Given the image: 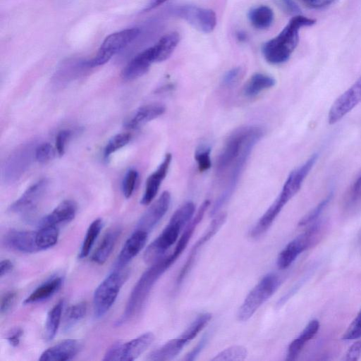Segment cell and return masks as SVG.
<instances>
[{
  "mask_svg": "<svg viewBox=\"0 0 361 361\" xmlns=\"http://www.w3.org/2000/svg\"><path fill=\"white\" fill-rule=\"evenodd\" d=\"M361 356V337L349 348L345 353V361H356Z\"/></svg>",
  "mask_w": 361,
  "mask_h": 361,
  "instance_id": "obj_49",
  "label": "cell"
},
{
  "mask_svg": "<svg viewBox=\"0 0 361 361\" xmlns=\"http://www.w3.org/2000/svg\"><path fill=\"white\" fill-rule=\"evenodd\" d=\"M187 343L188 342L180 336L151 352L147 360L152 361L171 360L180 353Z\"/></svg>",
  "mask_w": 361,
  "mask_h": 361,
  "instance_id": "obj_30",
  "label": "cell"
},
{
  "mask_svg": "<svg viewBox=\"0 0 361 361\" xmlns=\"http://www.w3.org/2000/svg\"><path fill=\"white\" fill-rule=\"evenodd\" d=\"M361 191V174L355 182L353 187V193L356 195Z\"/></svg>",
  "mask_w": 361,
  "mask_h": 361,
  "instance_id": "obj_56",
  "label": "cell"
},
{
  "mask_svg": "<svg viewBox=\"0 0 361 361\" xmlns=\"http://www.w3.org/2000/svg\"><path fill=\"white\" fill-rule=\"evenodd\" d=\"M244 69L240 67H235L228 71L222 79V84L224 87H231L236 85L244 75Z\"/></svg>",
  "mask_w": 361,
  "mask_h": 361,
  "instance_id": "obj_44",
  "label": "cell"
},
{
  "mask_svg": "<svg viewBox=\"0 0 361 361\" xmlns=\"http://www.w3.org/2000/svg\"><path fill=\"white\" fill-rule=\"evenodd\" d=\"M262 128L258 126H250L235 129L228 136L217 159L216 173L221 174L232 166L249 139Z\"/></svg>",
  "mask_w": 361,
  "mask_h": 361,
  "instance_id": "obj_7",
  "label": "cell"
},
{
  "mask_svg": "<svg viewBox=\"0 0 361 361\" xmlns=\"http://www.w3.org/2000/svg\"><path fill=\"white\" fill-rule=\"evenodd\" d=\"M166 1L167 0H149V3L147 4V5L146 6L143 11L145 12L149 11L152 9L158 7Z\"/></svg>",
  "mask_w": 361,
  "mask_h": 361,
  "instance_id": "obj_54",
  "label": "cell"
},
{
  "mask_svg": "<svg viewBox=\"0 0 361 361\" xmlns=\"http://www.w3.org/2000/svg\"><path fill=\"white\" fill-rule=\"evenodd\" d=\"M211 319L212 314L210 313H203L198 315L180 336L188 343L190 342L207 325Z\"/></svg>",
  "mask_w": 361,
  "mask_h": 361,
  "instance_id": "obj_36",
  "label": "cell"
},
{
  "mask_svg": "<svg viewBox=\"0 0 361 361\" xmlns=\"http://www.w3.org/2000/svg\"><path fill=\"white\" fill-rule=\"evenodd\" d=\"M4 245L22 253L39 251L36 242V231L11 229L4 237Z\"/></svg>",
  "mask_w": 361,
  "mask_h": 361,
  "instance_id": "obj_17",
  "label": "cell"
},
{
  "mask_svg": "<svg viewBox=\"0 0 361 361\" xmlns=\"http://www.w3.org/2000/svg\"><path fill=\"white\" fill-rule=\"evenodd\" d=\"M63 279L60 276H55L50 278L40 286L37 287L25 300L23 304L29 305L44 301L56 292H58L63 284Z\"/></svg>",
  "mask_w": 361,
  "mask_h": 361,
  "instance_id": "obj_27",
  "label": "cell"
},
{
  "mask_svg": "<svg viewBox=\"0 0 361 361\" xmlns=\"http://www.w3.org/2000/svg\"><path fill=\"white\" fill-rule=\"evenodd\" d=\"M13 268V264L11 260L8 259L1 260L0 263V276L2 277L9 273Z\"/></svg>",
  "mask_w": 361,
  "mask_h": 361,
  "instance_id": "obj_53",
  "label": "cell"
},
{
  "mask_svg": "<svg viewBox=\"0 0 361 361\" xmlns=\"http://www.w3.org/2000/svg\"><path fill=\"white\" fill-rule=\"evenodd\" d=\"M210 154L211 148L208 146H202L195 151V159L200 172H204L211 168Z\"/></svg>",
  "mask_w": 361,
  "mask_h": 361,
  "instance_id": "obj_41",
  "label": "cell"
},
{
  "mask_svg": "<svg viewBox=\"0 0 361 361\" xmlns=\"http://www.w3.org/2000/svg\"><path fill=\"white\" fill-rule=\"evenodd\" d=\"M210 204V201L207 200H205L199 208L195 216L193 217L192 220H190V223L188 224L185 230L180 238L178 243L173 252V253L169 256V259L171 262L173 264L174 262L178 258L182 252L186 247L191 236L192 235L195 229L196 228L198 224L202 221L203 216L204 215L205 212L208 209Z\"/></svg>",
  "mask_w": 361,
  "mask_h": 361,
  "instance_id": "obj_25",
  "label": "cell"
},
{
  "mask_svg": "<svg viewBox=\"0 0 361 361\" xmlns=\"http://www.w3.org/2000/svg\"><path fill=\"white\" fill-rule=\"evenodd\" d=\"M180 39L178 32H172L162 36L151 47L154 62H161L168 59L172 54Z\"/></svg>",
  "mask_w": 361,
  "mask_h": 361,
  "instance_id": "obj_29",
  "label": "cell"
},
{
  "mask_svg": "<svg viewBox=\"0 0 361 361\" xmlns=\"http://www.w3.org/2000/svg\"><path fill=\"white\" fill-rule=\"evenodd\" d=\"M47 181L41 179L30 186L22 195L9 207V211L14 214L27 216L37 207L47 188Z\"/></svg>",
  "mask_w": 361,
  "mask_h": 361,
  "instance_id": "obj_14",
  "label": "cell"
},
{
  "mask_svg": "<svg viewBox=\"0 0 361 361\" xmlns=\"http://www.w3.org/2000/svg\"><path fill=\"white\" fill-rule=\"evenodd\" d=\"M317 154H314L301 166L288 175L277 198L286 204L300 190L303 181L317 161Z\"/></svg>",
  "mask_w": 361,
  "mask_h": 361,
  "instance_id": "obj_13",
  "label": "cell"
},
{
  "mask_svg": "<svg viewBox=\"0 0 361 361\" xmlns=\"http://www.w3.org/2000/svg\"><path fill=\"white\" fill-rule=\"evenodd\" d=\"M264 130L262 128L253 135L244 146L241 153L233 164V168L226 187L218 199H216L211 209V216L215 215L231 197L250 152L255 145L264 136Z\"/></svg>",
  "mask_w": 361,
  "mask_h": 361,
  "instance_id": "obj_9",
  "label": "cell"
},
{
  "mask_svg": "<svg viewBox=\"0 0 361 361\" xmlns=\"http://www.w3.org/2000/svg\"><path fill=\"white\" fill-rule=\"evenodd\" d=\"M154 63L151 47L134 56L121 71L125 80H133L145 75Z\"/></svg>",
  "mask_w": 361,
  "mask_h": 361,
  "instance_id": "obj_21",
  "label": "cell"
},
{
  "mask_svg": "<svg viewBox=\"0 0 361 361\" xmlns=\"http://www.w3.org/2000/svg\"><path fill=\"white\" fill-rule=\"evenodd\" d=\"M59 235V227L56 226H40L36 231V242L39 250L49 249L55 245Z\"/></svg>",
  "mask_w": 361,
  "mask_h": 361,
  "instance_id": "obj_34",
  "label": "cell"
},
{
  "mask_svg": "<svg viewBox=\"0 0 361 361\" xmlns=\"http://www.w3.org/2000/svg\"><path fill=\"white\" fill-rule=\"evenodd\" d=\"M281 1L290 12L295 13L298 11L297 5L292 0H281Z\"/></svg>",
  "mask_w": 361,
  "mask_h": 361,
  "instance_id": "obj_55",
  "label": "cell"
},
{
  "mask_svg": "<svg viewBox=\"0 0 361 361\" xmlns=\"http://www.w3.org/2000/svg\"><path fill=\"white\" fill-rule=\"evenodd\" d=\"M237 36H238V39L240 41H245L246 39V35L245 33H242L240 32L237 34Z\"/></svg>",
  "mask_w": 361,
  "mask_h": 361,
  "instance_id": "obj_57",
  "label": "cell"
},
{
  "mask_svg": "<svg viewBox=\"0 0 361 361\" xmlns=\"http://www.w3.org/2000/svg\"><path fill=\"white\" fill-rule=\"evenodd\" d=\"M171 159V154H166L158 168L148 177L146 181L145 190L140 201L142 204H149L157 195L161 182L168 173Z\"/></svg>",
  "mask_w": 361,
  "mask_h": 361,
  "instance_id": "obj_20",
  "label": "cell"
},
{
  "mask_svg": "<svg viewBox=\"0 0 361 361\" xmlns=\"http://www.w3.org/2000/svg\"><path fill=\"white\" fill-rule=\"evenodd\" d=\"M128 277V271L114 269L97 286L93 296L94 314L102 317L115 302L123 283Z\"/></svg>",
  "mask_w": 361,
  "mask_h": 361,
  "instance_id": "obj_4",
  "label": "cell"
},
{
  "mask_svg": "<svg viewBox=\"0 0 361 361\" xmlns=\"http://www.w3.org/2000/svg\"><path fill=\"white\" fill-rule=\"evenodd\" d=\"M174 13L194 28L205 34L212 32L216 25V16L212 9L188 5L175 8Z\"/></svg>",
  "mask_w": 361,
  "mask_h": 361,
  "instance_id": "obj_10",
  "label": "cell"
},
{
  "mask_svg": "<svg viewBox=\"0 0 361 361\" xmlns=\"http://www.w3.org/2000/svg\"><path fill=\"white\" fill-rule=\"evenodd\" d=\"M23 334V331L20 328H14L7 333L6 339L11 346L16 347L20 343Z\"/></svg>",
  "mask_w": 361,
  "mask_h": 361,
  "instance_id": "obj_51",
  "label": "cell"
},
{
  "mask_svg": "<svg viewBox=\"0 0 361 361\" xmlns=\"http://www.w3.org/2000/svg\"><path fill=\"white\" fill-rule=\"evenodd\" d=\"M102 227L103 221L102 219L99 218L94 219L90 224L85 233L79 252V257L80 259L85 258L89 255L95 240L102 229Z\"/></svg>",
  "mask_w": 361,
  "mask_h": 361,
  "instance_id": "obj_35",
  "label": "cell"
},
{
  "mask_svg": "<svg viewBox=\"0 0 361 361\" xmlns=\"http://www.w3.org/2000/svg\"><path fill=\"white\" fill-rule=\"evenodd\" d=\"M137 178L138 173L136 170L131 169L126 172L122 183V190L126 198L132 196Z\"/></svg>",
  "mask_w": 361,
  "mask_h": 361,
  "instance_id": "obj_42",
  "label": "cell"
},
{
  "mask_svg": "<svg viewBox=\"0 0 361 361\" xmlns=\"http://www.w3.org/2000/svg\"><path fill=\"white\" fill-rule=\"evenodd\" d=\"M280 279L275 274H268L253 288L240 305L237 317L246 322L277 290Z\"/></svg>",
  "mask_w": 361,
  "mask_h": 361,
  "instance_id": "obj_6",
  "label": "cell"
},
{
  "mask_svg": "<svg viewBox=\"0 0 361 361\" xmlns=\"http://www.w3.org/2000/svg\"><path fill=\"white\" fill-rule=\"evenodd\" d=\"M54 156L55 151L49 143H42L36 147L35 159L38 162L45 164L53 159Z\"/></svg>",
  "mask_w": 361,
  "mask_h": 361,
  "instance_id": "obj_43",
  "label": "cell"
},
{
  "mask_svg": "<svg viewBox=\"0 0 361 361\" xmlns=\"http://www.w3.org/2000/svg\"><path fill=\"white\" fill-rule=\"evenodd\" d=\"M332 197V193L329 194L314 208L304 216L298 223L299 226H306L315 221L324 210Z\"/></svg>",
  "mask_w": 361,
  "mask_h": 361,
  "instance_id": "obj_40",
  "label": "cell"
},
{
  "mask_svg": "<svg viewBox=\"0 0 361 361\" xmlns=\"http://www.w3.org/2000/svg\"><path fill=\"white\" fill-rule=\"evenodd\" d=\"M35 149L33 143H27L10 155L4 167L5 181L13 183L21 177L35 158Z\"/></svg>",
  "mask_w": 361,
  "mask_h": 361,
  "instance_id": "obj_11",
  "label": "cell"
},
{
  "mask_svg": "<svg viewBox=\"0 0 361 361\" xmlns=\"http://www.w3.org/2000/svg\"><path fill=\"white\" fill-rule=\"evenodd\" d=\"M326 231L323 222H317L291 240L279 253L276 264L280 269L288 268L302 252L318 243Z\"/></svg>",
  "mask_w": 361,
  "mask_h": 361,
  "instance_id": "obj_5",
  "label": "cell"
},
{
  "mask_svg": "<svg viewBox=\"0 0 361 361\" xmlns=\"http://www.w3.org/2000/svg\"><path fill=\"white\" fill-rule=\"evenodd\" d=\"M147 233L135 229L123 245L115 264V269H123L144 247Z\"/></svg>",
  "mask_w": 361,
  "mask_h": 361,
  "instance_id": "obj_19",
  "label": "cell"
},
{
  "mask_svg": "<svg viewBox=\"0 0 361 361\" xmlns=\"http://www.w3.org/2000/svg\"><path fill=\"white\" fill-rule=\"evenodd\" d=\"M138 27H132L114 32L107 36L102 44L95 56L87 61L89 68L102 66L108 62L116 54L121 51L140 35Z\"/></svg>",
  "mask_w": 361,
  "mask_h": 361,
  "instance_id": "obj_8",
  "label": "cell"
},
{
  "mask_svg": "<svg viewBox=\"0 0 361 361\" xmlns=\"http://www.w3.org/2000/svg\"><path fill=\"white\" fill-rule=\"evenodd\" d=\"M208 338L209 336L207 334L201 338V340L197 343L195 347H194V348L185 355L184 360L187 361L195 360L197 355L201 352V350L207 344Z\"/></svg>",
  "mask_w": 361,
  "mask_h": 361,
  "instance_id": "obj_50",
  "label": "cell"
},
{
  "mask_svg": "<svg viewBox=\"0 0 361 361\" xmlns=\"http://www.w3.org/2000/svg\"><path fill=\"white\" fill-rule=\"evenodd\" d=\"M86 311L85 302H80L69 307L65 314V328L68 329L80 322L85 317Z\"/></svg>",
  "mask_w": 361,
  "mask_h": 361,
  "instance_id": "obj_37",
  "label": "cell"
},
{
  "mask_svg": "<svg viewBox=\"0 0 361 361\" xmlns=\"http://www.w3.org/2000/svg\"><path fill=\"white\" fill-rule=\"evenodd\" d=\"M248 19L257 29L269 27L274 20L273 11L267 6L262 5L252 8L248 13Z\"/></svg>",
  "mask_w": 361,
  "mask_h": 361,
  "instance_id": "obj_32",
  "label": "cell"
},
{
  "mask_svg": "<svg viewBox=\"0 0 361 361\" xmlns=\"http://www.w3.org/2000/svg\"><path fill=\"white\" fill-rule=\"evenodd\" d=\"M77 339L63 340L46 349L39 357L41 361H66L73 359L81 350Z\"/></svg>",
  "mask_w": 361,
  "mask_h": 361,
  "instance_id": "obj_18",
  "label": "cell"
},
{
  "mask_svg": "<svg viewBox=\"0 0 361 361\" xmlns=\"http://www.w3.org/2000/svg\"><path fill=\"white\" fill-rule=\"evenodd\" d=\"M276 84L275 79L268 75L257 73L252 75L243 88V93L247 97H253L261 92L271 88Z\"/></svg>",
  "mask_w": 361,
  "mask_h": 361,
  "instance_id": "obj_31",
  "label": "cell"
},
{
  "mask_svg": "<svg viewBox=\"0 0 361 361\" xmlns=\"http://www.w3.org/2000/svg\"><path fill=\"white\" fill-rule=\"evenodd\" d=\"M165 111V106L161 104L142 106L126 121L125 126L130 129L138 128L146 123L160 116Z\"/></svg>",
  "mask_w": 361,
  "mask_h": 361,
  "instance_id": "obj_24",
  "label": "cell"
},
{
  "mask_svg": "<svg viewBox=\"0 0 361 361\" xmlns=\"http://www.w3.org/2000/svg\"><path fill=\"white\" fill-rule=\"evenodd\" d=\"M360 103H361V77L334 102L328 114L329 123L335 124Z\"/></svg>",
  "mask_w": 361,
  "mask_h": 361,
  "instance_id": "obj_12",
  "label": "cell"
},
{
  "mask_svg": "<svg viewBox=\"0 0 361 361\" xmlns=\"http://www.w3.org/2000/svg\"><path fill=\"white\" fill-rule=\"evenodd\" d=\"M361 337V309L345 331L343 340H354Z\"/></svg>",
  "mask_w": 361,
  "mask_h": 361,
  "instance_id": "obj_45",
  "label": "cell"
},
{
  "mask_svg": "<svg viewBox=\"0 0 361 361\" xmlns=\"http://www.w3.org/2000/svg\"><path fill=\"white\" fill-rule=\"evenodd\" d=\"M121 233V228L119 226L112 227L106 231L92 256V260L94 262L98 264H103L106 262L116 244Z\"/></svg>",
  "mask_w": 361,
  "mask_h": 361,
  "instance_id": "obj_26",
  "label": "cell"
},
{
  "mask_svg": "<svg viewBox=\"0 0 361 361\" xmlns=\"http://www.w3.org/2000/svg\"><path fill=\"white\" fill-rule=\"evenodd\" d=\"M195 209L192 202H187L173 213L161 233L145 250L143 256L145 262L154 263L162 257L177 240L180 231L190 221Z\"/></svg>",
  "mask_w": 361,
  "mask_h": 361,
  "instance_id": "obj_3",
  "label": "cell"
},
{
  "mask_svg": "<svg viewBox=\"0 0 361 361\" xmlns=\"http://www.w3.org/2000/svg\"><path fill=\"white\" fill-rule=\"evenodd\" d=\"M315 22L303 16L293 17L277 36L263 44L262 51L265 60L271 64L287 61L298 45L301 27L311 26Z\"/></svg>",
  "mask_w": 361,
  "mask_h": 361,
  "instance_id": "obj_1",
  "label": "cell"
},
{
  "mask_svg": "<svg viewBox=\"0 0 361 361\" xmlns=\"http://www.w3.org/2000/svg\"><path fill=\"white\" fill-rule=\"evenodd\" d=\"M247 355V351L245 348L241 345H233L224 349L218 353L212 360H228V361H242Z\"/></svg>",
  "mask_w": 361,
  "mask_h": 361,
  "instance_id": "obj_38",
  "label": "cell"
},
{
  "mask_svg": "<svg viewBox=\"0 0 361 361\" xmlns=\"http://www.w3.org/2000/svg\"><path fill=\"white\" fill-rule=\"evenodd\" d=\"M64 301L59 300L48 312L44 336L47 341H50L57 334L60 325Z\"/></svg>",
  "mask_w": 361,
  "mask_h": 361,
  "instance_id": "obj_33",
  "label": "cell"
},
{
  "mask_svg": "<svg viewBox=\"0 0 361 361\" xmlns=\"http://www.w3.org/2000/svg\"><path fill=\"white\" fill-rule=\"evenodd\" d=\"M319 329V321L317 319L311 320L300 333L299 336L290 343L288 348L286 360H295L300 353L305 343L317 334Z\"/></svg>",
  "mask_w": 361,
  "mask_h": 361,
  "instance_id": "obj_28",
  "label": "cell"
},
{
  "mask_svg": "<svg viewBox=\"0 0 361 361\" xmlns=\"http://www.w3.org/2000/svg\"><path fill=\"white\" fill-rule=\"evenodd\" d=\"M170 203L171 194L168 191L163 192L139 219L135 229L149 233L165 215Z\"/></svg>",
  "mask_w": 361,
  "mask_h": 361,
  "instance_id": "obj_16",
  "label": "cell"
},
{
  "mask_svg": "<svg viewBox=\"0 0 361 361\" xmlns=\"http://www.w3.org/2000/svg\"><path fill=\"white\" fill-rule=\"evenodd\" d=\"M307 6L312 8H322L332 4L335 0H302Z\"/></svg>",
  "mask_w": 361,
  "mask_h": 361,
  "instance_id": "obj_52",
  "label": "cell"
},
{
  "mask_svg": "<svg viewBox=\"0 0 361 361\" xmlns=\"http://www.w3.org/2000/svg\"><path fill=\"white\" fill-rule=\"evenodd\" d=\"M172 264L169 255L162 257L143 272L130 293L123 312L116 322L117 326L124 324L140 313L154 285Z\"/></svg>",
  "mask_w": 361,
  "mask_h": 361,
  "instance_id": "obj_2",
  "label": "cell"
},
{
  "mask_svg": "<svg viewBox=\"0 0 361 361\" xmlns=\"http://www.w3.org/2000/svg\"><path fill=\"white\" fill-rule=\"evenodd\" d=\"M17 293L15 290H9L5 293L1 299V314L8 312L12 307L16 300Z\"/></svg>",
  "mask_w": 361,
  "mask_h": 361,
  "instance_id": "obj_48",
  "label": "cell"
},
{
  "mask_svg": "<svg viewBox=\"0 0 361 361\" xmlns=\"http://www.w3.org/2000/svg\"><path fill=\"white\" fill-rule=\"evenodd\" d=\"M71 132L69 130H62L59 131L56 137V149L59 156H63L65 153L66 143L71 137Z\"/></svg>",
  "mask_w": 361,
  "mask_h": 361,
  "instance_id": "obj_46",
  "label": "cell"
},
{
  "mask_svg": "<svg viewBox=\"0 0 361 361\" xmlns=\"http://www.w3.org/2000/svg\"><path fill=\"white\" fill-rule=\"evenodd\" d=\"M76 203L71 200L61 202L49 214L44 216L39 222V227L43 226H56L72 221L77 212Z\"/></svg>",
  "mask_w": 361,
  "mask_h": 361,
  "instance_id": "obj_22",
  "label": "cell"
},
{
  "mask_svg": "<svg viewBox=\"0 0 361 361\" xmlns=\"http://www.w3.org/2000/svg\"><path fill=\"white\" fill-rule=\"evenodd\" d=\"M122 341H117L114 343L106 351L103 360L118 361L120 360L121 355Z\"/></svg>",
  "mask_w": 361,
  "mask_h": 361,
  "instance_id": "obj_47",
  "label": "cell"
},
{
  "mask_svg": "<svg viewBox=\"0 0 361 361\" xmlns=\"http://www.w3.org/2000/svg\"><path fill=\"white\" fill-rule=\"evenodd\" d=\"M131 135L127 133H121L113 136L104 148V157H108L114 152L126 146L130 140Z\"/></svg>",
  "mask_w": 361,
  "mask_h": 361,
  "instance_id": "obj_39",
  "label": "cell"
},
{
  "mask_svg": "<svg viewBox=\"0 0 361 361\" xmlns=\"http://www.w3.org/2000/svg\"><path fill=\"white\" fill-rule=\"evenodd\" d=\"M154 340L152 332H146L128 342H123L120 361H133L142 354Z\"/></svg>",
  "mask_w": 361,
  "mask_h": 361,
  "instance_id": "obj_23",
  "label": "cell"
},
{
  "mask_svg": "<svg viewBox=\"0 0 361 361\" xmlns=\"http://www.w3.org/2000/svg\"><path fill=\"white\" fill-rule=\"evenodd\" d=\"M226 219V214L223 212L218 214L210 223L205 232L201 235L192 247L184 265L183 266L176 279V283L180 284L191 269L197 255L201 247L209 241L220 229Z\"/></svg>",
  "mask_w": 361,
  "mask_h": 361,
  "instance_id": "obj_15",
  "label": "cell"
}]
</instances>
